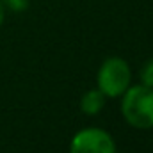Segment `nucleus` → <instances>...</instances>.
Instances as JSON below:
<instances>
[{
    "instance_id": "6",
    "label": "nucleus",
    "mask_w": 153,
    "mask_h": 153,
    "mask_svg": "<svg viewBox=\"0 0 153 153\" xmlns=\"http://www.w3.org/2000/svg\"><path fill=\"white\" fill-rule=\"evenodd\" d=\"M2 4L5 9H9L13 13H23L29 9L30 0H2Z\"/></svg>"
},
{
    "instance_id": "2",
    "label": "nucleus",
    "mask_w": 153,
    "mask_h": 153,
    "mask_svg": "<svg viewBox=\"0 0 153 153\" xmlns=\"http://www.w3.org/2000/svg\"><path fill=\"white\" fill-rule=\"evenodd\" d=\"M132 82V71L125 59L121 57H109L102 62L96 84L98 89L105 94V98H119Z\"/></svg>"
},
{
    "instance_id": "3",
    "label": "nucleus",
    "mask_w": 153,
    "mask_h": 153,
    "mask_svg": "<svg viewBox=\"0 0 153 153\" xmlns=\"http://www.w3.org/2000/svg\"><path fill=\"white\" fill-rule=\"evenodd\" d=\"M70 153H116V143L107 130L89 126L73 135Z\"/></svg>"
},
{
    "instance_id": "1",
    "label": "nucleus",
    "mask_w": 153,
    "mask_h": 153,
    "mask_svg": "<svg viewBox=\"0 0 153 153\" xmlns=\"http://www.w3.org/2000/svg\"><path fill=\"white\" fill-rule=\"evenodd\" d=\"M121 112L125 121L139 130L153 128V87L130 85L121 94Z\"/></svg>"
},
{
    "instance_id": "5",
    "label": "nucleus",
    "mask_w": 153,
    "mask_h": 153,
    "mask_svg": "<svg viewBox=\"0 0 153 153\" xmlns=\"http://www.w3.org/2000/svg\"><path fill=\"white\" fill-rule=\"evenodd\" d=\"M141 84L143 85H148V87H153V59L146 61L141 68Z\"/></svg>"
},
{
    "instance_id": "7",
    "label": "nucleus",
    "mask_w": 153,
    "mask_h": 153,
    "mask_svg": "<svg viewBox=\"0 0 153 153\" xmlns=\"http://www.w3.org/2000/svg\"><path fill=\"white\" fill-rule=\"evenodd\" d=\"M4 18H5V7H4V4H2V0H0V27H2V23H4Z\"/></svg>"
},
{
    "instance_id": "4",
    "label": "nucleus",
    "mask_w": 153,
    "mask_h": 153,
    "mask_svg": "<svg viewBox=\"0 0 153 153\" xmlns=\"http://www.w3.org/2000/svg\"><path fill=\"white\" fill-rule=\"evenodd\" d=\"M105 105V94L96 87V89H89L82 100H80V109L82 112L87 116H96Z\"/></svg>"
}]
</instances>
